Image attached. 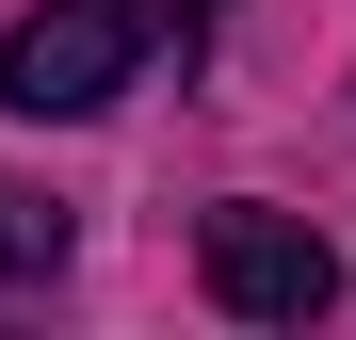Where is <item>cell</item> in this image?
<instances>
[{
    "mask_svg": "<svg viewBox=\"0 0 356 340\" xmlns=\"http://www.w3.org/2000/svg\"><path fill=\"white\" fill-rule=\"evenodd\" d=\"M49 259H65V195L0 179V275H49Z\"/></svg>",
    "mask_w": 356,
    "mask_h": 340,
    "instance_id": "3957f363",
    "label": "cell"
},
{
    "mask_svg": "<svg viewBox=\"0 0 356 340\" xmlns=\"http://www.w3.org/2000/svg\"><path fill=\"white\" fill-rule=\"evenodd\" d=\"M195 275H211V308H227V324H324V308H340L324 227H291V211H211Z\"/></svg>",
    "mask_w": 356,
    "mask_h": 340,
    "instance_id": "7a4b0ae2",
    "label": "cell"
},
{
    "mask_svg": "<svg viewBox=\"0 0 356 340\" xmlns=\"http://www.w3.org/2000/svg\"><path fill=\"white\" fill-rule=\"evenodd\" d=\"M178 33V0H33L17 33H0V97L17 113H97L146 81V49Z\"/></svg>",
    "mask_w": 356,
    "mask_h": 340,
    "instance_id": "6da1fadb",
    "label": "cell"
}]
</instances>
